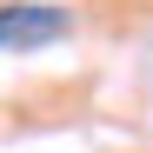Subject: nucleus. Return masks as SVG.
<instances>
[{
  "label": "nucleus",
  "mask_w": 153,
  "mask_h": 153,
  "mask_svg": "<svg viewBox=\"0 0 153 153\" xmlns=\"http://www.w3.org/2000/svg\"><path fill=\"white\" fill-rule=\"evenodd\" d=\"M73 33V13L53 7V0H13V7H0V53H27V47H53Z\"/></svg>",
  "instance_id": "1"
}]
</instances>
